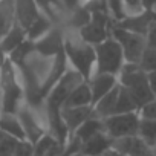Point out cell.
Segmentation results:
<instances>
[{"label": "cell", "instance_id": "9c48e42d", "mask_svg": "<svg viewBox=\"0 0 156 156\" xmlns=\"http://www.w3.org/2000/svg\"><path fill=\"white\" fill-rule=\"evenodd\" d=\"M35 51L43 54V55H57L61 51H64V31L61 28L54 26L44 37L37 40L35 43Z\"/></svg>", "mask_w": 156, "mask_h": 156}, {"label": "cell", "instance_id": "9a60e30c", "mask_svg": "<svg viewBox=\"0 0 156 156\" xmlns=\"http://www.w3.org/2000/svg\"><path fill=\"white\" fill-rule=\"evenodd\" d=\"M109 148H112V139L104 132H100L81 144L80 153L83 156H101Z\"/></svg>", "mask_w": 156, "mask_h": 156}, {"label": "cell", "instance_id": "8d00e7d4", "mask_svg": "<svg viewBox=\"0 0 156 156\" xmlns=\"http://www.w3.org/2000/svg\"><path fill=\"white\" fill-rule=\"evenodd\" d=\"M6 58H8V55L3 52V49H2V48H0V67H2V64L5 63V60H6Z\"/></svg>", "mask_w": 156, "mask_h": 156}, {"label": "cell", "instance_id": "f35d334b", "mask_svg": "<svg viewBox=\"0 0 156 156\" xmlns=\"http://www.w3.org/2000/svg\"><path fill=\"white\" fill-rule=\"evenodd\" d=\"M2 135H3V132H2V130H0V136H2Z\"/></svg>", "mask_w": 156, "mask_h": 156}, {"label": "cell", "instance_id": "836d02e7", "mask_svg": "<svg viewBox=\"0 0 156 156\" xmlns=\"http://www.w3.org/2000/svg\"><path fill=\"white\" fill-rule=\"evenodd\" d=\"M147 80H148L150 89H151L153 94L156 95V70H153V72H147Z\"/></svg>", "mask_w": 156, "mask_h": 156}, {"label": "cell", "instance_id": "d4e9b609", "mask_svg": "<svg viewBox=\"0 0 156 156\" xmlns=\"http://www.w3.org/2000/svg\"><path fill=\"white\" fill-rule=\"evenodd\" d=\"M129 112H138V106L132 98V95L119 84V97H118L115 113H129Z\"/></svg>", "mask_w": 156, "mask_h": 156}, {"label": "cell", "instance_id": "4316f807", "mask_svg": "<svg viewBox=\"0 0 156 156\" xmlns=\"http://www.w3.org/2000/svg\"><path fill=\"white\" fill-rule=\"evenodd\" d=\"M19 139L3 133L0 136V156H14Z\"/></svg>", "mask_w": 156, "mask_h": 156}, {"label": "cell", "instance_id": "8992f818", "mask_svg": "<svg viewBox=\"0 0 156 156\" xmlns=\"http://www.w3.org/2000/svg\"><path fill=\"white\" fill-rule=\"evenodd\" d=\"M110 35L122 48V54H124L126 63H138L139 64V61L142 58V54H144V51L147 48V37L135 34V32H130L127 29H122V28L116 26V23L112 28Z\"/></svg>", "mask_w": 156, "mask_h": 156}, {"label": "cell", "instance_id": "cb8c5ba5", "mask_svg": "<svg viewBox=\"0 0 156 156\" xmlns=\"http://www.w3.org/2000/svg\"><path fill=\"white\" fill-rule=\"evenodd\" d=\"M35 51V44H34V41H31V40H25L22 44H19L9 55H8V58L16 64V66H20L26 58H28V55L29 54H32Z\"/></svg>", "mask_w": 156, "mask_h": 156}, {"label": "cell", "instance_id": "603a6c76", "mask_svg": "<svg viewBox=\"0 0 156 156\" xmlns=\"http://www.w3.org/2000/svg\"><path fill=\"white\" fill-rule=\"evenodd\" d=\"M138 136L151 148L156 145V121L154 119H145L141 118L139 121V129H138Z\"/></svg>", "mask_w": 156, "mask_h": 156}, {"label": "cell", "instance_id": "ac0fdd59", "mask_svg": "<svg viewBox=\"0 0 156 156\" xmlns=\"http://www.w3.org/2000/svg\"><path fill=\"white\" fill-rule=\"evenodd\" d=\"M26 40V29L20 26L17 22L12 25V28L8 31V34L0 40V48L3 49L6 55H9L19 44H22Z\"/></svg>", "mask_w": 156, "mask_h": 156}, {"label": "cell", "instance_id": "1f68e13d", "mask_svg": "<svg viewBox=\"0 0 156 156\" xmlns=\"http://www.w3.org/2000/svg\"><path fill=\"white\" fill-rule=\"evenodd\" d=\"M138 112H139V116H141V118L154 119V121H156V98L151 100L150 103H147L145 106H142Z\"/></svg>", "mask_w": 156, "mask_h": 156}, {"label": "cell", "instance_id": "7402d4cb", "mask_svg": "<svg viewBox=\"0 0 156 156\" xmlns=\"http://www.w3.org/2000/svg\"><path fill=\"white\" fill-rule=\"evenodd\" d=\"M92 20V14L83 6L80 5L78 8H75L73 11L69 12L67 19H66V28L72 29V31H80L81 28H84L89 22Z\"/></svg>", "mask_w": 156, "mask_h": 156}, {"label": "cell", "instance_id": "e575fe53", "mask_svg": "<svg viewBox=\"0 0 156 156\" xmlns=\"http://www.w3.org/2000/svg\"><path fill=\"white\" fill-rule=\"evenodd\" d=\"M61 2L64 3V6L67 8V11H73L75 8H78L81 5V0H61Z\"/></svg>", "mask_w": 156, "mask_h": 156}, {"label": "cell", "instance_id": "5bb4252c", "mask_svg": "<svg viewBox=\"0 0 156 156\" xmlns=\"http://www.w3.org/2000/svg\"><path fill=\"white\" fill-rule=\"evenodd\" d=\"M118 97H119V83L107 94L104 95L101 100H98L92 107H94V115L100 119H104L107 116L115 115L116 110V103H118Z\"/></svg>", "mask_w": 156, "mask_h": 156}, {"label": "cell", "instance_id": "e0dca14e", "mask_svg": "<svg viewBox=\"0 0 156 156\" xmlns=\"http://www.w3.org/2000/svg\"><path fill=\"white\" fill-rule=\"evenodd\" d=\"M0 130L9 136H12V138H16V139H19V141L26 139L22 122L16 113H3V112L0 113Z\"/></svg>", "mask_w": 156, "mask_h": 156}, {"label": "cell", "instance_id": "3957f363", "mask_svg": "<svg viewBox=\"0 0 156 156\" xmlns=\"http://www.w3.org/2000/svg\"><path fill=\"white\" fill-rule=\"evenodd\" d=\"M0 90H2V112L3 113H16L22 107L23 87L17 81L16 76V64L6 58L0 67Z\"/></svg>", "mask_w": 156, "mask_h": 156}, {"label": "cell", "instance_id": "d6986e66", "mask_svg": "<svg viewBox=\"0 0 156 156\" xmlns=\"http://www.w3.org/2000/svg\"><path fill=\"white\" fill-rule=\"evenodd\" d=\"M16 23V9L14 0H0V40Z\"/></svg>", "mask_w": 156, "mask_h": 156}, {"label": "cell", "instance_id": "d6a6232c", "mask_svg": "<svg viewBox=\"0 0 156 156\" xmlns=\"http://www.w3.org/2000/svg\"><path fill=\"white\" fill-rule=\"evenodd\" d=\"M147 46L156 49V22L151 23V26L147 32Z\"/></svg>", "mask_w": 156, "mask_h": 156}, {"label": "cell", "instance_id": "83f0119b", "mask_svg": "<svg viewBox=\"0 0 156 156\" xmlns=\"http://www.w3.org/2000/svg\"><path fill=\"white\" fill-rule=\"evenodd\" d=\"M139 66L142 70L145 72H153L156 70V49L153 48H145L144 54H142V58L139 61Z\"/></svg>", "mask_w": 156, "mask_h": 156}, {"label": "cell", "instance_id": "74e56055", "mask_svg": "<svg viewBox=\"0 0 156 156\" xmlns=\"http://www.w3.org/2000/svg\"><path fill=\"white\" fill-rule=\"evenodd\" d=\"M153 151H154V154H156V145H154V147H153Z\"/></svg>", "mask_w": 156, "mask_h": 156}, {"label": "cell", "instance_id": "5b68a950", "mask_svg": "<svg viewBox=\"0 0 156 156\" xmlns=\"http://www.w3.org/2000/svg\"><path fill=\"white\" fill-rule=\"evenodd\" d=\"M139 112H129V113H115L103 119L104 133L113 141L119 138L135 136L138 135L139 129Z\"/></svg>", "mask_w": 156, "mask_h": 156}, {"label": "cell", "instance_id": "484cf974", "mask_svg": "<svg viewBox=\"0 0 156 156\" xmlns=\"http://www.w3.org/2000/svg\"><path fill=\"white\" fill-rule=\"evenodd\" d=\"M57 142V139L48 132L44 136H41L35 144H34V156H46L51 147Z\"/></svg>", "mask_w": 156, "mask_h": 156}, {"label": "cell", "instance_id": "d590c367", "mask_svg": "<svg viewBox=\"0 0 156 156\" xmlns=\"http://www.w3.org/2000/svg\"><path fill=\"white\" fill-rule=\"evenodd\" d=\"M101 156H126V154H122V153L116 151L115 148H109V150H107V151H104Z\"/></svg>", "mask_w": 156, "mask_h": 156}, {"label": "cell", "instance_id": "4fadbf2b", "mask_svg": "<svg viewBox=\"0 0 156 156\" xmlns=\"http://www.w3.org/2000/svg\"><path fill=\"white\" fill-rule=\"evenodd\" d=\"M14 9H16V22L28 29L31 23L41 14L35 0H14Z\"/></svg>", "mask_w": 156, "mask_h": 156}, {"label": "cell", "instance_id": "44dd1931", "mask_svg": "<svg viewBox=\"0 0 156 156\" xmlns=\"http://www.w3.org/2000/svg\"><path fill=\"white\" fill-rule=\"evenodd\" d=\"M52 28H54V23H52L44 14H40V16L31 23V26L26 29V38L35 43L37 40H40L41 37H44Z\"/></svg>", "mask_w": 156, "mask_h": 156}, {"label": "cell", "instance_id": "ffe728a7", "mask_svg": "<svg viewBox=\"0 0 156 156\" xmlns=\"http://www.w3.org/2000/svg\"><path fill=\"white\" fill-rule=\"evenodd\" d=\"M100 132H104L103 119H100V118H97V116L94 115V116H90L89 119H86L80 127H78V129L75 130L73 136H75V138H78L81 142H84V141L90 139L92 136H95V135H97V133H100Z\"/></svg>", "mask_w": 156, "mask_h": 156}, {"label": "cell", "instance_id": "8fae6325", "mask_svg": "<svg viewBox=\"0 0 156 156\" xmlns=\"http://www.w3.org/2000/svg\"><path fill=\"white\" fill-rule=\"evenodd\" d=\"M61 116L63 121L69 130L70 135L75 133V130L80 127L86 119L94 116V107L92 106H84V107H63L61 109Z\"/></svg>", "mask_w": 156, "mask_h": 156}, {"label": "cell", "instance_id": "7c38bea8", "mask_svg": "<svg viewBox=\"0 0 156 156\" xmlns=\"http://www.w3.org/2000/svg\"><path fill=\"white\" fill-rule=\"evenodd\" d=\"M156 22L154 20V16L151 11H145L139 16H132V17H126L124 20L121 22H116V26L122 28V29H127L130 32H135V34H139V35H144L147 37V32L151 26V23Z\"/></svg>", "mask_w": 156, "mask_h": 156}, {"label": "cell", "instance_id": "2e32d148", "mask_svg": "<svg viewBox=\"0 0 156 156\" xmlns=\"http://www.w3.org/2000/svg\"><path fill=\"white\" fill-rule=\"evenodd\" d=\"M84 106H92V92H90L87 81L76 86L69 94V97L66 98L63 104V107H84Z\"/></svg>", "mask_w": 156, "mask_h": 156}, {"label": "cell", "instance_id": "4dcf8cb0", "mask_svg": "<svg viewBox=\"0 0 156 156\" xmlns=\"http://www.w3.org/2000/svg\"><path fill=\"white\" fill-rule=\"evenodd\" d=\"M90 14L92 12H109L107 0H84L81 3ZM110 14V12H109Z\"/></svg>", "mask_w": 156, "mask_h": 156}, {"label": "cell", "instance_id": "f1b7e54d", "mask_svg": "<svg viewBox=\"0 0 156 156\" xmlns=\"http://www.w3.org/2000/svg\"><path fill=\"white\" fill-rule=\"evenodd\" d=\"M122 8H124L126 17L139 16V14L147 11L145 5H144V0H122Z\"/></svg>", "mask_w": 156, "mask_h": 156}, {"label": "cell", "instance_id": "f546056e", "mask_svg": "<svg viewBox=\"0 0 156 156\" xmlns=\"http://www.w3.org/2000/svg\"><path fill=\"white\" fill-rule=\"evenodd\" d=\"M107 8L115 22H121L126 19V12L122 8V0H107Z\"/></svg>", "mask_w": 156, "mask_h": 156}, {"label": "cell", "instance_id": "6da1fadb", "mask_svg": "<svg viewBox=\"0 0 156 156\" xmlns=\"http://www.w3.org/2000/svg\"><path fill=\"white\" fill-rule=\"evenodd\" d=\"M64 54L72 67L80 72L86 81L95 73V48L83 41L78 31H64Z\"/></svg>", "mask_w": 156, "mask_h": 156}, {"label": "cell", "instance_id": "52a82bcc", "mask_svg": "<svg viewBox=\"0 0 156 156\" xmlns=\"http://www.w3.org/2000/svg\"><path fill=\"white\" fill-rule=\"evenodd\" d=\"M40 110H35L29 106H22L17 112V116L22 122V127L25 130L26 139L32 144H35L41 136L48 133V116L38 115Z\"/></svg>", "mask_w": 156, "mask_h": 156}, {"label": "cell", "instance_id": "ba28073f", "mask_svg": "<svg viewBox=\"0 0 156 156\" xmlns=\"http://www.w3.org/2000/svg\"><path fill=\"white\" fill-rule=\"evenodd\" d=\"M112 148L126 154V156H156L153 148L147 145L138 135L119 138L112 141Z\"/></svg>", "mask_w": 156, "mask_h": 156}, {"label": "cell", "instance_id": "30bf717a", "mask_svg": "<svg viewBox=\"0 0 156 156\" xmlns=\"http://www.w3.org/2000/svg\"><path fill=\"white\" fill-rule=\"evenodd\" d=\"M87 84L92 92V106H94L98 100L107 95L118 84V76L112 73H94L87 80Z\"/></svg>", "mask_w": 156, "mask_h": 156}, {"label": "cell", "instance_id": "277c9868", "mask_svg": "<svg viewBox=\"0 0 156 156\" xmlns=\"http://www.w3.org/2000/svg\"><path fill=\"white\" fill-rule=\"evenodd\" d=\"M94 48H95V73H112L118 76L122 66L126 64V58L119 43L110 35L103 43Z\"/></svg>", "mask_w": 156, "mask_h": 156}, {"label": "cell", "instance_id": "7a4b0ae2", "mask_svg": "<svg viewBox=\"0 0 156 156\" xmlns=\"http://www.w3.org/2000/svg\"><path fill=\"white\" fill-rule=\"evenodd\" d=\"M118 83L132 95L135 100L138 110L156 98L153 90L150 89L147 72L141 69L138 63H126L118 75Z\"/></svg>", "mask_w": 156, "mask_h": 156}]
</instances>
